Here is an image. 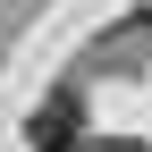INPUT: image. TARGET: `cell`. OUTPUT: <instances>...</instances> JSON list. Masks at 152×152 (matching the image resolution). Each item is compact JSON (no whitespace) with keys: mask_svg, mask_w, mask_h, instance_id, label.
<instances>
[{"mask_svg":"<svg viewBox=\"0 0 152 152\" xmlns=\"http://www.w3.org/2000/svg\"><path fill=\"white\" fill-rule=\"evenodd\" d=\"M76 127H85V102H76V93H51L42 118H34V152H68Z\"/></svg>","mask_w":152,"mask_h":152,"instance_id":"cell-1","label":"cell"},{"mask_svg":"<svg viewBox=\"0 0 152 152\" xmlns=\"http://www.w3.org/2000/svg\"><path fill=\"white\" fill-rule=\"evenodd\" d=\"M144 26H152V0H144Z\"/></svg>","mask_w":152,"mask_h":152,"instance_id":"cell-2","label":"cell"}]
</instances>
